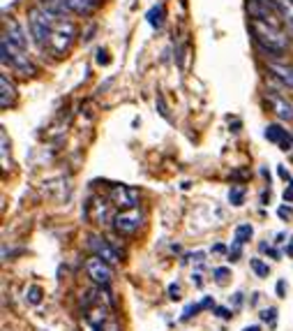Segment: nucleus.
I'll use <instances>...</instances> for the list:
<instances>
[{
  "instance_id": "nucleus-4",
  "label": "nucleus",
  "mask_w": 293,
  "mask_h": 331,
  "mask_svg": "<svg viewBox=\"0 0 293 331\" xmlns=\"http://www.w3.org/2000/svg\"><path fill=\"white\" fill-rule=\"evenodd\" d=\"M74 40H76V23L72 19H65L63 16V19L55 21L53 30H51V40H49L46 51L53 56H65L72 49Z\"/></svg>"
},
{
  "instance_id": "nucleus-37",
  "label": "nucleus",
  "mask_w": 293,
  "mask_h": 331,
  "mask_svg": "<svg viewBox=\"0 0 293 331\" xmlns=\"http://www.w3.org/2000/svg\"><path fill=\"white\" fill-rule=\"evenodd\" d=\"M213 250H215V252H224V250H226V248H224V246H222V243H217V246H215V248H213Z\"/></svg>"
},
{
  "instance_id": "nucleus-38",
  "label": "nucleus",
  "mask_w": 293,
  "mask_h": 331,
  "mask_svg": "<svg viewBox=\"0 0 293 331\" xmlns=\"http://www.w3.org/2000/svg\"><path fill=\"white\" fill-rule=\"evenodd\" d=\"M279 176H282V179H288V171H286V169H282V167H279Z\"/></svg>"
},
{
  "instance_id": "nucleus-13",
  "label": "nucleus",
  "mask_w": 293,
  "mask_h": 331,
  "mask_svg": "<svg viewBox=\"0 0 293 331\" xmlns=\"http://www.w3.org/2000/svg\"><path fill=\"white\" fill-rule=\"evenodd\" d=\"M266 139L279 144L284 150L293 148V135H288L286 130H282V125H277V123H273V125L266 128Z\"/></svg>"
},
{
  "instance_id": "nucleus-22",
  "label": "nucleus",
  "mask_w": 293,
  "mask_h": 331,
  "mask_svg": "<svg viewBox=\"0 0 293 331\" xmlns=\"http://www.w3.org/2000/svg\"><path fill=\"white\" fill-rule=\"evenodd\" d=\"M249 264H252V269H254V273L256 276H261V278H266L268 276V264H266L263 260H258V257H254V260H249Z\"/></svg>"
},
{
  "instance_id": "nucleus-10",
  "label": "nucleus",
  "mask_w": 293,
  "mask_h": 331,
  "mask_svg": "<svg viewBox=\"0 0 293 331\" xmlns=\"http://www.w3.org/2000/svg\"><path fill=\"white\" fill-rule=\"evenodd\" d=\"M268 72L273 74V79L277 81V84L293 90V65L291 63H286V60H268Z\"/></svg>"
},
{
  "instance_id": "nucleus-32",
  "label": "nucleus",
  "mask_w": 293,
  "mask_h": 331,
  "mask_svg": "<svg viewBox=\"0 0 293 331\" xmlns=\"http://www.w3.org/2000/svg\"><path fill=\"white\" fill-rule=\"evenodd\" d=\"M277 213H279V218H284V220H286V218H291V216H293L291 206H282V209H279Z\"/></svg>"
},
{
  "instance_id": "nucleus-19",
  "label": "nucleus",
  "mask_w": 293,
  "mask_h": 331,
  "mask_svg": "<svg viewBox=\"0 0 293 331\" xmlns=\"http://www.w3.org/2000/svg\"><path fill=\"white\" fill-rule=\"evenodd\" d=\"M252 234H254V230H252V225H249V222H245V225H240L238 230H236V243H238V246H243V243H247V241L252 239Z\"/></svg>"
},
{
  "instance_id": "nucleus-9",
  "label": "nucleus",
  "mask_w": 293,
  "mask_h": 331,
  "mask_svg": "<svg viewBox=\"0 0 293 331\" xmlns=\"http://www.w3.org/2000/svg\"><path fill=\"white\" fill-rule=\"evenodd\" d=\"M266 102H268L270 111H273L277 118L293 120V102L291 100H286V97L275 93V90H268V93H266Z\"/></svg>"
},
{
  "instance_id": "nucleus-14",
  "label": "nucleus",
  "mask_w": 293,
  "mask_h": 331,
  "mask_svg": "<svg viewBox=\"0 0 293 331\" xmlns=\"http://www.w3.org/2000/svg\"><path fill=\"white\" fill-rule=\"evenodd\" d=\"M65 3H67L72 14H81V16L95 14L102 5V0H65Z\"/></svg>"
},
{
  "instance_id": "nucleus-21",
  "label": "nucleus",
  "mask_w": 293,
  "mask_h": 331,
  "mask_svg": "<svg viewBox=\"0 0 293 331\" xmlns=\"http://www.w3.org/2000/svg\"><path fill=\"white\" fill-rule=\"evenodd\" d=\"M243 199H245V188L243 186H233V188H231V190H229V201H231V204L240 206V204H243Z\"/></svg>"
},
{
  "instance_id": "nucleus-39",
  "label": "nucleus",
  "mask_w": 293,
  "mask_h": 331,
  "mask_svg": "<svg viewBox=\"0 0 293 331\" xmlns=\"http://www.w3.org/2000/svg\"><path fill=\"white\" fill-rule=\"evenodd\" d=\"M243 331H261V329H258V326H245Z\"/></svg>"
},
{
  "instance_id": "nucleus-30",
  "label": "nucleus",
  "mask_w": 293,
  "mask_h": 331,
  "mask_svg": "<svg viewBox=\"0 0 293 331\" xmlns=\"http://www.w3.org/2000/svg\"><path fill=\"white\" fill-rule=\"evenodd\" d=\"M196 313H199V311H196V306H194V303H192V306H187V308H185V313H183V320H189V317H192V315H196Z\"/></svg>"
},
{
  "instance_id": "nucleus-12",
  "label": "nucleus",
  "mask_w": 293,
  "mask_h": 331,
  "mask_svg": "<svg viewBox=\"0 0 293 331\" xmlns=\"http://www.w3.org/2000/svg\"><path fill=\"white\" fill-rule=\"evenodd\" d=\"M85 216L93 222L102 225V222L106 220V216H109V204H106L102 197H93V199L88 201V206H85Z\"/></svg>"
},
{
  "instance_id": "nucleus-27",
  "label": "nucleus",
  "mask_w": 293,
  "mask_h": 331,
  "mask_svg": "<svg viewBox=\"0 0 293 331\" xmlns=\"http://www.w3.org/2000/svg\"><path fill=\"white\" fill-rule=\"evenodd\" d=\"M169 296H171V299H180V285H175V283H171V285H169Z\"/></svg>"
},
{
  "instance_id": "nucleus-17",
  "label": "nucleus",
  "mask_w": 293,
  "mask_h": 331,
  "mask_svg": "<svg viewBox=\"0 0 293 331\" xmlns=\"http://www.w3.org/2000/svg\"><path fill=\"white\" fill-rule=\"evenodd\" d=\"M277 10H279L284 26H288L293 33V0H277Z\"/></svg>"
},
{
  "instance_id": "nucleus-31",
  "label": "nucleus",
  "mask_w": 293,
  "mask_h": 331,
  "mask_svg": "<svg viewBox=\"0 0 293 331\" xmlns=\"http://www.w3.org/2000/svg\"><path fill=\"white\" fill-rule=\"evenodd\" d=\"M210 306H213V299L206 296V299H201V303H196V311H203V308H210Z\"/></svg>"
},
{
  "instance_id": "nucleus-1",
  "label": "nucleus",
  "mask_w": 293,
  "mask_h": 331,
  "mask_svg": "<svg viewBox=\"0 0 293 331\" xmlns=\"http://www.w3.org/2000/svg\"><path fill=\"white\" fill-rule=\"evenodd\" d=\"M249 30H252L256 44L261 46V51H266V54H284L288 49V44H291V40L286 37L282 26L268 23V21H261V19H252L249 21Z\"/></svg>"
},
{
  "instance_id": "nucleus-24",
  "label": "nucleus",
  "mask_w": 293,
  "mask_h": 331,
  "mask_svg": "<svg viewBox=\"0 0 293 331\" xmlns=\"http://www.w3.org/2000/svg\"><path fill=\"white\" fill-rule=\"evenodd\" d=\"M229 276H231V271L226 269V266H219V269H215V278H217L219 283H224V281H226V278H229Z\"/></svg>"
},
{
  "instance_id": "nucleus-6",
  "label": "nucleus",
  "mask_w": 293,
  "mask_h": 331,
  "mask_svg": "<svg viewBox=\"0 0 293 331\" xmlns=\"http://www.w3.org/2000/svg\"><path fill=\"white\" fill-rule=\"evenodd\" d=\"M85 271H88V276L93 278L97 285H109L111 278H113V269H111L109 262H104L102 257L93 255L85 264Z\"/></svg>"
},
{
  "instance_id": "nucleus-28",
  "label": "nucleus",
  "mask_w": 293,
  "mask_h": 331,
  "mask_svg": "<svg viewBox=\"0 0 293 331\" xmlns=\"http://www.w3.org/2000/svg\"><path fill=\"white\" fill-rule=\"evenodd\" d=\"M157 107H159V114L164 116V118H169V111H166V105H164V100H162V95H157Z\"/></svg>"
},
{
  "instance_id": "nucleus-33",
  "label": "nucleus",
  "mask_w": 293,
  "mask_h": 331,
  "mask_svg": "<svg viewBox=\"0 0 293 331\" xmlns=\"http://www.w3.org/2000/svg\"><path fill=\"white\" fill-rule=\"evenodd\" d=\"M284 199H286V201H293V186H288L286 190H284Z\"/></svg>"
},
{
  "instance_id": "nucleus-34",
  "label": "nucleus",
  "mask_w": 293,
  "mask_h": 331,
  "mask_svg": "<svg viewBox=\"0 0 293 331\" xmlns=\"http://www.w3.org/2000/svg\"><path fill=\"white\" fill-rule=\"evenodd\" d=\"M203 257H206V252H194V255H192V260L196 262V264H201V262H203Z\"/></svg>"
},
{
  "instance_id": "nucleus-11",
  "label": "nucleus",
  "mask_w": 293,
  "mask_h": 331,
  "mask_svg": "<svg viewBox=\"0 0 293 331\" xmlns=\"http://www.w3.org/2000/svg\"><path fill=\"white\" fill-rule=\"evenodd\" d=\"M5 37H10V42H14L16 46H21V49L28 51V33L23 30V26L19 23L16 19H10L5 26V33H3Z\"/></svg>"
},
{
  "instance_id": "nucleus-18",
  "label": "nucleus",
  "mask_w": 293,
  "mask_h": 331,
  "mask_svg": "<svg viewBox=\"0 0 293 331\" xmlns=\"http://www.w3.org/2000/svg\"><path fill=\"white\" fill-rule=\"evenodd\" d=\"M145 19H148V23L153 26V28H162V23H164V5H155L153 10L145 14Z\"/></svg>"
},
{
  "instance_id": "nucleus-26",
  "label": "nucleus",
  "mask_w": 293,
  "mask_h": 331,
  "mask_svg": "<svg viewBox=\"0 0 293 331\" xmlns=\"http://www.w3.org/2000/svg\"><path fill=\"white\" fill-rule=\"evenodd\" d=\"M109 54H106V51L104 49H100V51H97V63H100V65H109Z\"/></svg>"
},
{
  "instance_id": "nucleus-16",
  "label": "nucleus",
  "mask_w": 293,
  "mask_h": 331,
  "mask_svg": "<svg viewBox=\"0 0 293 331\" xmlns=\"http://www.w3.org/2000/svg\"><path fill=\"white\" fill-rule=\"evenodd\" d=\"M37 5H40L42 10L51 12L53 16H60V19H63V16H67V14H72L65 0H37Z\"/></svg>"
},
{
  "instance_id": "nucleus-7",
  "label": "nucleus",
  "mask_w": 293,
  "mask_h": 331,
  "mask_svg": "<svg viewBox=\"0 0 293 331\" xmlns=\"http://www.w3.org/2000/svg\"><path fill=\"white\" fill-rule=\"evenodd\" d=\"M109 199H111V204H115L120 211L134 209V206L139 204V190L127 188V186H113L109 192Z\"/></svg>"
},
{
  "instance_id": "nucleus-23",
  "label": "nucleus",
  "mask_w": 293,
  "mask_h": 331,
  "mask_svg": "<svg viewBox=\"0 0 293 331\" xmlns=\"http://www.w3.org/2000/svg\"><path fill=\"white\" fill-rule=\"evenodd\" d=\"M97 331H120V324H118V320H115V317L111 315L109 320H106L104 324H102V326H100V329H97Z\"/></svg>"
},
{
  "instance_id": "nucleus-35",
  "label": "nucleus",
  "mask_w": 293,
  "mask_h": 331,
  "mask_svg": "<svg viewBox=\"0 0 293 331\" xmlns=\"http://www.w3.org/2000/svg\"><path fill=\"white\" fill-rule=\"evenodd\" d=\"M277 294H279V296H284V281H279V283H277Z\"/></svg>"
},
{
  "instance_id": "nucleus-15",
  "label": "nucleus",
  "mask_w": 293,
  "mask_h": 331,
  "mask_svg": "<svg viewBox=\"0 0 293 331\" xmlns=\"http://www.w3.org/2000/svg\"><path fill=\"white\" fill-rule=\"evenodd\" d=\"M16 100V93H14V86L10 84V79H7V74L0 77V107L3 109H7V107H12Z\"/></svg>"
},
{
  "instance_id": "nucleus-20",
  "label": "nucleus",
  "mask_w": 293,
  "mask_h": 331,
  "mask_svg": "<svg viewBox=\"0 0 293 331\" xmlns=\"http://www.w3.org/2000/svg\"><path fill=\"white\" fill-rule=\"evenodd\" d=\"M42 287H37V285H30L28 287V292H25V301L28 303H33V306H37V303H42Z\"/></svg>"
},
{
  "instance_id": "nucleus-25",
  "label": "nucleus",
  "mask_w": 293,
  "mask_h": 331,
  "mask_svg": "<svg viewBox=\"0 0 293 331\" xmlns=\"http://www.w3.org/2000/svg\"><path fill=\"white\" fill-rule=\"evenodd\" d=\"M275 315H277V311H275V308H266V311L261 313V320H263V322H275Z\"/></svg>"
},
{
  "instance_id": "nucleus-36",
  "label": "nucleus",
  "mask_w": 293,
  "mask_h": 331,
  "mask_svg": "<svg viewBox=\"0 0 293 331\" xmlns=\"http://www.w3.org/2000/svg\"><path fill=\"white\" fill-rule=\"evenodd\" d=\"M192 281L196 283V287H201V285H203V281H201V276H199V273H196V276H192Z\"/></svg>"
},
{
  "instance_id": "nucleus-5",
  "label": "nucleus",
  "mask_w": 293,
  "mask_h": 331,
  "mask_svg": "<svg viewBox=\"0 0 293 331\" xmlns=\"http://www.w3.org/2000/svg\"><path fill=\"white\" fill-rule=\"evenodd\" d=\"M141 222H143V213H141L136 206L134 209L120 211L118 216L113 218V227H115V232H120V234H134V232L141 227Z\"/></svg>"
},
{
  "instance_id": "nucleus-3",
  "label": "nucleus",
  "mask_w": 293,
  "mask_h": 331,
  "mask_svg": "<svg viewBox=\"0 0 293 331\" xmlns=\"http://www.w3.org/2000/svg\"><path fill=\"white\" fill-rule=\"evenodd\" d=\"M60 16H53L51 12L42 10L40 5H35L33 10L28 12V30H30V37L35 40V44L40 49H46L51 40V30H53L55 21Z\"/></svg>"
},
{
  "instance_id": "nucleus-2",
  "label": "nucleus",
  "mask_w": 293,
  "mask_h": 331,
  "mask_svg": "<svg viewBox=\"0 0 293 331\" xmlns=\"http://www.w3.org/2000/svg\"><path fill=\"white\" fill-rule=\"evenodd\" d=\"M0 60H3V65H10L12 70L21 77H33L37 72V67L33 65V60L28 58V51L16 46L14 42H10V37H5V35L0 40Z\"/></svg>"
},
{
  "instance_id": "nucleus-8",
  "label": "nucleus",
  "mask_w": 293,
  "mask_h": 331,
  "mask_svg": "<svg viewBox=\"0 0 293 331\" xmlns=\"http://www.w3.org/2000/svg\"><path fill=\"white\" fill-rule=\"evenodd\" d=\"M88 248L97 257H102L104 262H109V264H118V262H120V255L115 252V248L111 246L106 239H102V236H97V234H90L88 236Z\"/></svg>"
},
{
  "instance_id": "nucleus-29",
  "label": "nucleus",
  "mask_w": 293,
  "mask_h": 331,
  "mask_svg": "<svg viewBox=\"0 0 293 331\" xmlns=\"http://www.w3.org/2000/svg\"><path fill=\"white\" fill-rule=\"evenodd\" d=\"M215 313H217V315L222 317V320H229V317H231V311H229V308H222V306L215 308Z\"/></svg>"
}]
</instances>
